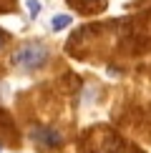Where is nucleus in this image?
I'll return each instance as SVG.
<instances>
[{
    "mask_svg": "<svg viewBox=\"0 0 151 153\" xmlns=\"http://www.w3.org/2000/svg\"><path fill=\"white\" fill-rule=\"evenodd\" d=\"M46 60H48V50L43 43H25L13 53V63L18 68H25V71H35Z\"/></svg>",
    "mask_w": 151,
    "mask_h": 153,
    "instance_id": "nucleus-1",
    "label": "nucleus"
},
{
    "mask_svg": "<svg viewBox=\"0 0 151 153\" xmlns=\"http://www.w3.org/2000/svg\"><path fill=\"white\" fill-rule=\"evenodd\" d=\"M30 138L38 143V146H43V148H55V146H61V133L55 131V128H50V126H38V128L30 131Z\"/></svg>",
    "mask_w": 151,
    "mask_h": 153,
    "instance_id": "nucleus-2",
    "label": "nucleus"
},
{
    "mask_svg": "<svg viewBox=\"0 0 151 153\" xmlns=\"http://www.w3.org/2000/svg\"><path fill=\"white\" fill-rule=\"evenodd\" d=\"M71 25V15H55L53 20H50V28L53 30H63V28H68Z\"/></svg>",
    "mask_w": 151,
    "mask_h": 153,
    "instance_id": "nucleus-3",
    "label": "nucleus"
},
{
    "mask_svg": "<svg viewBox=\"0 0 151 153\" xmlns=\"http://www.w3.org/2000/svg\"><path fill=\"white\" fill-rule=\"evenodd\" d=\"M28 10H30V15H38V13H40V3H38V0H28Z\"/></svg>",
    "mask_w": 151,
    "mask_h": 153,
    "instance_id": "nucleus-4",
    "label": "nucleus"
},
{
    "mask_svg": "<svg viewBox=\"0 0 151 153\" xmlns=\"http://www.w3.org/2000/svg\"><path fill=\"white\" fill-rule=\"evenodd\" d=\"M0 45H3V40H0Z\"/></svg>",
    "mask_w": 151,
    "mask_h": 153,
    "instance_id": "nucleus-5",
    "label": "nucleus"
}]
</instances>
